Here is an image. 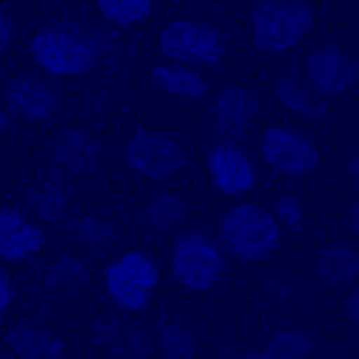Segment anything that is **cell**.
Masks as SVG:
<instances>
[{"instance_id": "cell-1", "label": "cell", "mask_w": 359, "mask_h": 359, "mask_svg": "<svg viewBox=\"0 0 359 359\" xmlns=\"http://www.w3.org/2000/svg\"><path fill=\"white\" fill-rule=\"evenodd\" d=\"M222 241L241 260H262L280 243L276 219L256 205L232 207L220 220Z\"/></svg>"}, {"instance_id": "cell-2", "label": "cell", "mask_w": 359, "mask_h": 359, "mask_svg": "<svg viewBox=\"0 0 359 359\" xmlns=\"http://www.w3.org/2000/svg\"><path fill=\"white\" fill-rule=\"evenodd\" d=\"M312 24V11L298 0H264L252 12L256 46L268 54L296 46Z\"/></svg>"}, {"instance_id": "cell-3", "label": "cell", "mask_w": 359, "mask_h": 359, "mask_svg": "<svg viewBox=\"0 0 359 359\" xmlns=\"http://www.w3.org/2000/svg\"><path fill=\"white\" fill-rule=\"evenodd\" d=\"M36 62L56 76H78L92 68L100 46L92 36L68 26H52L38 32L32 42Z\"/></svg>"}, {"instance_id": "cell-4", "label": "cell", "mask_w": 359, "mask_h": 359, "mask_svg": "<svg viewBox=\"0 0 359 359\" xmlns=\"http://www.w3.org/2000/svg\"><path fill=\"white\" fill-rule=\"evenodd\" d=\"M159 282V270L143 252H128L105 270V286L121 308L143 310Z\"/></svg>"}, {"instance_id": "cell-5", "label": "cell", "mask_w": 359, "mask_h": 359, "mask_svg": "<svg viewBox=\"0 0 359 359\" xmlns=\"http://www.w3.org/2000/svg\"><path fill=\"white\" fill-rule=\"evenodd\" d=\"M173 272L187 288H210L222 272L219 246L203 232H187L175 244Z\"/></svg>"}, {"instance_id": "cell-6", "label": "cell", "mask_w": 359, "mask_h": 359, "mask_svg": "<svg viewBox=\"0 0 359 359\" xmlns=\"http://www.w3.org/2000/svg\"><path fill=\"white\" fill-rule=\"evenodd\" d=\"M161 50L169 58L197 64H217L224 54L219 32L191 20H177L165 26L161 32Z\"/></svg>"}, {"instance_id": "cell-7", "label": "cell", "mask_w": 359, "mask_h": 359, "mask_svg": "<svg viewBox=\"0 0 359 359\" xmlns=\"http://www.w3.org/2000/svg\"><path fill=\"white\" fill-rule=\"evenodd\" d=\"M264 161L280 173L306 175L320 163L318 147L308 135L292 128H270L262 137Z\"/></svg>"}, {"instance_id": "cell-8", "label": "cell", "mask_w": 359, "mask_h": 359, "mask_svg": "<svg viewBox=\"0 0 359 359\" xmlns=\"http://www.w3.org/2000/svg\"><path fill=\"white\" fill-rule=\"evenodd\" d=\"M129 167L147 179H167L183 165V151L179 143L157 131H140L126 149Z\"/></svg>"}, {"instance_id": "cell-9", "label": "cell", "mask_w": 359, "mask_h": 359, "mask_svg": "<svg viewBox=\"0 0 359 359\" xmlns=\"http://www.w3.org/2000/svg\"><path fill=\"white\" fill-rule=\"evenodd\" d=\"M306 70L313 90L337 95L358 83V64L339 48L313 50L306 60Z\"/></svg>"}, {"instance_id": "cell-10", "label": "cell", "mask_w": 359, "mask_h": 359, "mask_svg": "<svg viewBox=\"0 0 359 359\" xmlns=\"http://www.w3.org/2000/svg\"><path fill=\"white\" fill-rule=\"evenodd\" d=\"M209 167L215 185L226 195H241L255 185L252 163L243 151L231 143H220L212 149Z\"/></svg>"}, {"instance_id": "cell-11", "label": "cell", "mask_w": 359, "mask_h": 359, "mask_svg": "<svg viewBox=\"0 0 359 359\" xmlns=\"http://www.w3.org/2000/svg\"><path fill=\"white\" fill-rule=\"evenodd\" d=\"M44 244V234L16 210L0 209V258L22 260L36 255Z\"/></svg>"}, {"instance_id": "cell-12", "label": "cell", "mask_w": 359, "mask_h": 359, "mask_svg": "<svg viewBox=\"0 0 359 359\" xmlns=\"http://www.w3.org/2000/svg\"><path fill=\"white\" fill-rule=\"evenodd\" d=\"M258 111V102L252 93L241 86L222 90L217 100V126L229 135H241L248 128Z\"/></svg>"}, {"instance_id": "cell-13", "label": "cell", "mask_w": 359, "mask_h": 359, "mask_svg": "<svg viewBox=\"0 0 359 359\" xmlns=\"http://www.w3.org/2000/svg\"><path fill=\"white\" fill-rule=\"evenodd\" d=\"M8 104L28 119H46L58 107V95L44 81L18 78L8 86Z\"/></svg>"}, {"instance_id": "cell-14", "label": "cell", "mask_w": 359, "mask_h": 359, "mask_svg": "<svg viewBox=\"0 0 359 359\" xmlns=\"http://www.w3.org/2000/svg\"><path fill=\"white\" fill-rule=\"evenodd\" d=\"M54 157L72 173H88L102 159V147L86 131H64L54 143Z\"/></svg>"}, {"instance_id": "cell-15", "label": "cell", "mask_w": 359, "mask_h": 359, "mask_svg": "<svg viewBox=\"0 0 359 359\" xmlns=\"http://www.w3.org/2000/svg\"><path fill=\"white\" fill-rule=\"evenodd\" d=\"M8 341L22 359H64V346L58 337L32 325H20L12 330Z\"/></svg>"}, {"instance_id": "cell-16", "label": "cell", "mask_w": 359, "mask_h": 359, "mask_svg": "<svg viewBox=\"0 0 359 359\" xmlns=\"http://www.w3.org/2000/svg\"><path fill=\"white\" fill-rule=\"evenodd\" d=\"M276 95L286 109L308 119H320L325 114L324 100L318 95V90L296 78H282L276 83Z\"/></svg>"}, {"instance_id": "cell-17", "label": "cell", "mask_w": 359, "mask_h": 359, "mask_svg": "<svg viewBox=\"0 0 359 359\" xmlns=\"http://www.w3.org/2000/svg\"><path fill=\"white\" fill-rule=\"evenodd\" d=\"M187 217L185 201L177 195H159L143 210V224L153 232H169Z\"/></svg>"}, {"instance_id": "cell-18", "label": "cell", "mask_w": 359, "mask_h": 359, "mask_svg": "<svg viewBox=\"0 0 359 359\" xmlns=\"http://www.w3.org/2000/svg\"><path fill=\"white\" fill-rule=\"evenodd\" d=\"M155 83L165 92L181 97H201L207 92V83L197 72L179 68V66H161L153 72Z\"/></svg>"}, {"instance_id": "cell-19", "label": "cell", "mask_w": 359, "mask_h": 359, "mask_svg": "<svg viewBox=\"0 0 359 359\" xmlns=\"http://www.w3.org/2000/svg\"><path fill=\"white\" fill-rule=\"evenodd\" d=\"M100 11L111 22L135 24L141 22L151 12V0H95Z\"/></svg>"}, {"instance_id": "cell-20", "label": "cell", "mask_w": 359, "mask_h": 359, "mask_svg": "<svg viewBox=\"0 0 359 359\" xmlns=\"http://www.w3.org/2000/svg\"><path fill=\"white\" fill-rule=\"evenodd\" d=\"M320 268L325 278L334 282L348 280L358 272V255L348 248H327L322 252Z\"/></svg>"}, {"instance_id": "cell-21", "label": "cell", "mask_w": 359, "mask_h": 359, "mask_svg": "<svg viewBox=\"0 0 359 359\" xmlns=\"http://www.w3.org/2000/svg\"><path fill=\"white\" fill-rule=\"evenodd\" d=\"M74 234L81 244L90 248H104L111 243L114 231L111 226L100 217H83L74 224Z\"/></svg>"}, {"instance_id": "cell-22", "label": "cell", "mask_w": 359, "mask_h": 359, "mask_svg": "<svg viewBox=\"0 0 359 359\" xmlns=\"http://www.w3.org/2000/svg\"><path fill=\"white\" fill-rule=\"evenodd\" d=\"M306 351V341L298 334H282L258 359H300Z\"/></svg>"}, {"instance_id": "cell-23", "label": "cell", "mask_w": 359, "mask_h": 359, "mask_svg": "<svg viewBox=\"0 0 359 359\" xmlns=\"http://www.w3.org/2000/svg\"><path fill=\"white\" fill-rule=\"evenodd\" d=\"M163 346L167 349L169 359H191L193 353V337L189 336V332L175 325L169 327L163 336Z\"/></svg>"}, {"instance_id": "cell-24", "label": "cell", "mask_w": 359, "mask_h": 359, "mask_svg": "<svg viewBox=\"0 0 359 359\" xmlns=\"http://www.w3.org/2000/svg\"><path fill=\"white\" fill-rule=\"evenodd\" d=\"M36 209L40 210L42 217L46 219H56L64 209V197L56 187H46L44 191H40L34 197Z\"/></svg>"}, {"instance_id": "cell-25", "label": "cell", "mask_w": 359, "mask_h": 359, "mask_svg": "<svg viewBox=\"0 0 359 359\" xmlns=\"http://www.w3.org/2000/svg\"><path fill=\"white\" fill-rule=\"evenodd\" d=\"M276 209H278V217L288 226H300L302 224V207L300 203L296 201L294 197H282L278 201V205H276Z\"/></svg>"}, {"instance_id": "cell-26", "label": "cell", "mask_w": 359, "mask_h": 359, "mask_svg": "<svg viewBox=\"0 0 359 359\" xmlns=\"http://www.w3.org/2000/svg\"><path fill=\"white\" fill-rule=\"evenodd\" d=\"M12 302V286L8 278L4 276V272H0V318L6 313L8 306Z\"/></svg>"}, {"instance_id": "cell-27", "label": "cell", "mask_w": 359, "mask_h": 359, "mask_svg": "<svg viewBox=\"0 0 359 359\" xmlns=\"http://www.w3.org/2000/svg\"><path fill=\"white\" fill-rule=\"evenodd\" d=\"M12 40V22L6 12L0 8V52L11 44Z\"/></svg>"}, {"instance_id": "cell-28", "label": "cell", "mask_w": 359, "mask_h": 359, "mask_svg": "<svg viewBox=\"0 0 359 359\" xmlns=\"http://www.w3.org/2000/svg\"><path fill=\"white\" fill-rule=\"evenodd\" d=\"M6 128H8V116L0 109V133H2Z\"/></svg>"}, {"instance_id": "cell-29", "label": "cell", "mask_w": 359, "mask_h": 359, "mask_svg": "<svg viewBox=\"0 0 359 359\" xmlns=\"http://www.w3.org/2000/svg\"><path fill=\"white\" fill-rule=\"evenodd\" d=\"M351 231H358V207L351 210Z\"/></svg>"}]
</instances>
